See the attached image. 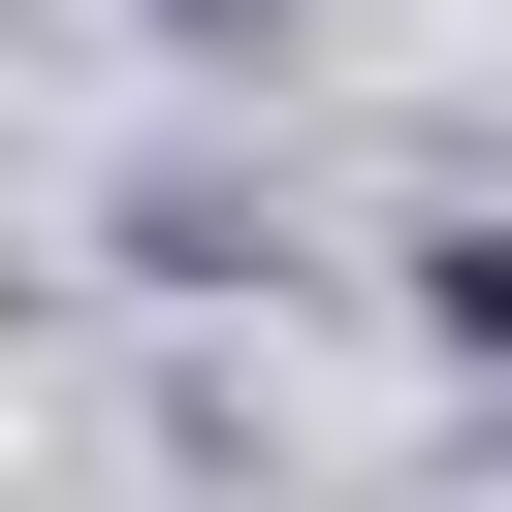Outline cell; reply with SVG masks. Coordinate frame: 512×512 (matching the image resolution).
Wrapping results in <instances>:
<instances>
[{
	"label": "cell",
	"mask_w": 512,
	"mask_h": 512,
	"mask_svg": "<svg viewBox=\"0 0 512 512\" xmlns=\"http://www.w3.org/2000/svg\"><path fill=\"white\" fill-rule=\"evenodd\" d=\"M160 32H224V64H256V32H320V0H160Z\"/></svg>",
	"instance_id": "cell-1"
}]
</instances>
